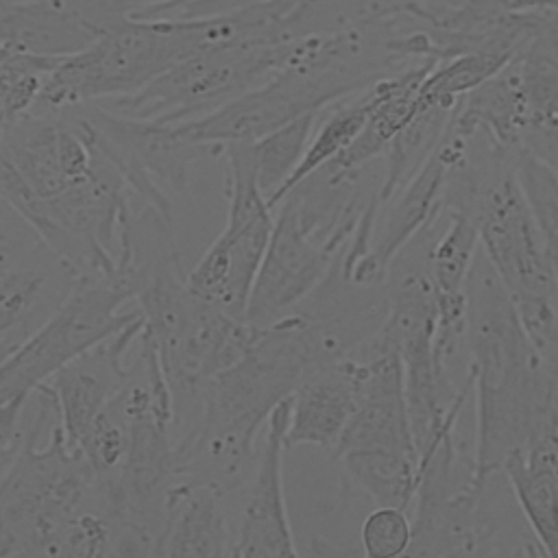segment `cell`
<instances>
[{
    "mask_svg": "<svg viewBox=\"0 0 558 558\" xmlns=\"http://www.w3.org/2000/svg\"><path fill=\"white\" fill-rule=\"evenodd\" d=\"M464 296L469 377L475 395L473 480L484 484L501 473L514 453L558 447V377L534 349L482 246Z\"/></svg>",
    "mask_w": 558,
    "mask_h": 558,
    "instance_id": "6da1fadb",
    "label": "cell"
},
{
    "mask_svg": "<svg viewBox=\"0 0 558 558\" xmlns=\"http://www.w3.org/2000/svg\"><path fill=\"white\" fill-rule=\"evenodd\" d=\"M248 39L240 11L203 17H122L48 74L35 109L61 111L131 96L185 57Z\"/></svg>",
    "mask_w": 558,
    "mask_h": 558,
    "instance_id": "7a4b0ae2",
    "label": "cell"
},
{
    "mask_svg": "<svg viewBox=\"0 0 558 558\" xmlns=\"http://www.w3.org/2000/svg\"><path fill=\"white\" fill-rule=\"evenodd\" d=\"M33 401L24 445L0 480L2 558H44L85 510H100L98 475L81 449L68 442L61 418L39 445L46 425L59 414L50 384H41Z\"/></svg>",
    "mask_w": 558,
    "mask_h": 558,
    "instance_id": "3957f363",
    "label": "cell"
},
{
    "mask_svg": "<svg viewBox=\"0 0 558 558\" xmlns=\"http://www.w3.org/2000/svg\"><path fill=\"white\" fill-rule=\"evenodd\" d=\"M294 41H240L205 48L172 65L144 89L96 105L131 120L192 122L279 74L290 61Z\"/></svg>",
    "mask_w": 558,
    "mask_h": 558,
    "instance_id": "277c9868",
    "label": "cell"
},
{
    "mask_svg": "<svg viewBox=\"0 0 558 558\" xmlns=\"http://www.w3.org/2000/svg\"><path fill=\"white\" fill-rule=\"evenodd\" d=\"M222 155L227 161V220L187 272V288L225 314L244 320L272 235L275 211L257 185L251 146L229 144Z\"/></svg>",
    "mask_w": 558,
    "mask_h": 558,
    "instance_id": "5b68a950",
    "label": "cell"
},
{
    "mask_svg": "<svg viewBox=\"0 0 558 558\" xmlns=\"http://www.w3.org/2000/svg\"><path fill=\"white\" fill-rule=\"evenodd\" d=\"M129 301V290L118 281L83 277L61 310L0 362V408L33 395L74 357L137 323L142 314L137 307L124 310Z\"/></svg>",
    "mask_w": 558,
    "mask_h": 558,
    "instance_id": "8992f818",
    "label": "cell"
},
{
    "mask_svg": "<svg viewBox=\"0 0 558 558\" xmlns=\"http://www.w3.org/2000/svg\"><path fill=\"white\" fill-rule=\"evenodd\" d=\"M83 111L129 192L170 218L172 198L187 192L194 163L207 153H222L187 137L177 124L122 118L100 105H83Z\"/></svg>",
    "mask_w": 558,
    "mask_h": 558,
    "instance_id": "52a82bcc",
    "label": "cell"
},
{
    "mask_svg": "<svg viewBox=\"0 0 558 558\" xmlns=\"http://www.w3.org/2000/svg\"><path fill=\"white\" fill-rule=\"evenodd\" d=\"M480 246L512 299L543 296L558 301L554 266L543 233L514 177L488 187L475 203Z\"/></svg>",
    "mask_w": 558,
    "mask_h": 558,
    "instance_id": "ba28073f",
    "label": "cell"
},
{
    "mask_svg": "<svg viewBox=\"0 0 558 558\" xmlns=\"http://www.w3.org/2000/svg\"><path fill=\"white\" fill-rule=\"evenodd\" d=\"M340 253L316 240L288 203H279L244 323L266 327L288 316L318 288Z\"/></svg>",
    "mask_w": 558,
    "mask_h": 558,
    "instance_id": "9c48e42d",
    "label": "cell"
},
{
    "mask_svg": "<svg viewBox=\"0 0 558 558\" xmlns=\"http://www.w3.org/2000/svg\"><path fill=\"white\" fill-rule=\"evenodd\" d=\"M129 17L113 0H26L0 11V46L68 59L89 48L118 20Z\"/></svg>",
    "mask_w": 558,
    "mask_h": 558,
    "instance_id": "30bf717a",
    "label": "cell"
},
{
    "mask_svg": "<svg viewBox=\"0 0 558 558\" xmlns=\"http://www.w3.org/2000/svg\"><path fill=\"white\" fill-rule=\"evenodd\" d=\"M290 421V399L279 403L259 447L257 469L246 486V499L235 534L238 558H299L283 493V451Z\"/></svg>",
    "mask_w": 558,
    "mask_h": 558,
    "instance_id": "8fae6325",
    "label": "cell"
},
{
    "mask_svg": "<svg viewBox=\"0 0 558 558\" xmlns=\"http://www.w3.org/2000/svg\"><path fill=\"white\" fill-rule=\"evenodd\" d=\"M142 318L120 333L87 349L48 381L68 442L78 449V442L96 421V416L118 397L131 379L133 362L126 364L131 349L142 331Z\"/></svg>",
    "mask_w": 558,
    "mask_h": 558,
    "instance_id": "7c38bea8",
    "label": "cell"
},
{
    "mask_svg": "<svg viewBox=\"0 0 558 558\" xmlns=\"http://www.w3.org/2000/svg\"><path fill=\"white\" fill-rule=\"evenodd\" d=\"M81 279L48 244L0 279V362L61 310Z\"/></svg>",
    "mask_w": 558,
    "mask_h": 558,
    "instance_id": "4fadbf2b",
    "label": "cell"
},
{
    "mask_svg": "<svg viewBox=\"0 0 558 558\" xmlns=\"http://www.w3.org/2000/svg\"><path fill=\"white\" fill-rule=\"evenodd\" d=\"M222 499L211 488L177 482L150 558H238Z\"/></svg>",
    "mask_w": 558,
    "mask_h": 558,
    "instance_id": "5bb4252c",
    "label": "cell"
},
{
    "mask_svg": "<svg viewBox=\"0 0 558 558\" xmlns=\"http://www.w3.org/2000/svg\"><path fill=\"white\" fill-rule=\"evenodd\" d=\"M357 405L355 357L312 373L290 397V421L283 436L286 449L314 445L336 449Z\"/></svg>",
    "mask_w": 558,
    "mask_h": 558,
    "instance_id": "9a60e30c",
    "label": "cell"
},
{
    "mask_svg": "<svg viewBox=\"0 0 558 558\" xmlns=\"http://www.w3.org/2000/svg\"><path fill=\"white\" fill-rule=\"evenodd\" d=\"M501 475L541 551L558 558V447L514 453Z\"/></svg>",
    "mask_w": 558,
    "mask_h": 558,
    "instance_id": "2e32d148",
    "label": "cell"
},
{
    "mask_svg": "<svg viewBox=\"0 0 558 558\" xmlns=\"http://www.w3.org/2000/svg\"><path fill=\"white\" fill-rule=\"evenodd\" d=\"M349 482L375 506L410 510L421 482L418 453L347 451L336 458Z\"/></svg>",
    "mask_w": 558,
    "mask_h": 558,
    "instance_id": "e0dca14e",
    "label": "cell"
},
{
    "mask_svg": "<svg viewBox=\"0 0 558 558\" xmlns=\"http://www.w3.org/2000/svg\"><path fill=\"white\" fill-rule=\"evenodd\" d=\"M373 102H375V94L371 85L357 98L347 102L338 100L327 107L329 111L323 116V122H316L301 163L296 166L292 177L283 183V187L270 198L268 205L272 211L290 190H294L301 181H305L310 174H314L323 166L338 159L355 142V137L362 133L371 116Z\"/></svg>",
    "mask_w": 558,
    "mask_h": 558,
    "instance_id": "ac0fdd59",
    "label": "cell"
},
{
    "mask_svg": "<svg viewBox=\"0 0 558 558\" xmlns=\"http://www.w3.org/2000/svg\"><path fill=\"white\" fill-rule=\"evenodd\" d=\"M318 113L301 116V118L292 120L290 124L248 144L257 185L268 203L283 187V183L292 177V172L301 163L305 148L310 144L312 131L316 126Z\"/></svg>",
    "mask_w": 558,
    "mask_h": 558,
    "instance_id": "d6986e66",
    "label": "cell"
},
{
    "mask_svg": "<svg viewBox=\"0 0 558 558\" xmlns=\"http://www.w3.org/2000/svg\"><path fill=\"white\" fill-rule=\"evenodd\" d=\"M480 248V233L475 220L464 211L449 216L442 233L432 242L427 255L429 277L438 296L464 294L466 277Z\"/></svg>",
    "mask_w": 558,
    "mask_h": 558,
    "instance_id": "ffe728a7",
    "label": "cell"
},
{
    "mask_svg": "<svg viewBox=\"0 0 558 558\" xmlns=\"http://www.w3.org/2000/svg\"><path fill=\"white\" fill-rule=\"evenodd\" d=\"M61 59H44L0 46V135L39 102L48 74Z\"/></svg>",
    "mask_w": 558,
    "mask_h": 558,
    "instance_id": "44dd1931",
    "label": "cell"
},
{
    "mask_svg": "<svg viewBox=\"0 0 558 558\" xmlns=\"http://www.w3.org/2000/svg\"><path fill=\"white\" fill-rule=\"evenodd\" d=\"M412 512L395 506H375L360 525L362 558H401L412 543Z\"/></svg>",
    "mask_w": 558,
    "mask_h": 558,
    "instance_id": "7402d4cb",
    "label": "cell"
},
{
    "mask_svg": "<svg viewBox=\"0 0 558 558\" xmlns=\"http://www.w3.org/2000/svg\"><path fill=\"white\" fill-rule=\"evenodd\" d=\"M46 242L35 227L0 198V279L41 251Z\"/></svg>",
    "mask_w": 558,
    "mask_h": 558,
    "instance_id": "603a6c76",
    "label": "cell"
},
{
    "mask_svg": "<svg viewBox=\"0 0 558 558\" xmlns=\"http://www.w3.org/2000/svg\"><path fill=\"white\" fill-rule=\"evenodd\" d=\"M31 395H20L11 399L4 408H0V480L15 462L24 438H26V418L24 412L28 408Z\"/></svg>",
    "mask_w": 558,
    "mask_h": 558,
    "instance_id": "cb8c5ba5",
    "label": "cell"
},
{
    "mask_svg": "<svg viewBox=\"0 0 558 558\" xmlns=\"http://www.w3.org/2000/svg\"><path fill=\"white\" fill-rule=\"evenodd\" d=\"M122 13L129 17H144V20H161V17H177L194 4L205 0H113Z\"/></svg>",
    "mask_w": 558,
    "mask_h": 558,
    "instance_id": "d4e9b609",
    "label": "cell"
},
{
    "mask_svg": "<svg viewBox=\"0 0 558 558\" xmlns=\"http://www.w3.org/2000/svg\"><path fill=\"white\" fill-rule=\"evenodd\" d=\"M20 2H26V0H0V11H2V9H7V7L20 4Z\"/></svg>",
    "mask_w": 558,
    "mask_h": 558,
    "instance_id": "484cf974",
    "label": "cell"
},
{
    "mask_svg": "<svg viewBox=\"0 0 558 558\" xmlns=\"http://www.w3.org/2000/svg\"><path fill=\"white\" fill-rule=\"evenodd\" d=\"M0 558H2V556H0Z\"/></svg>",
    "mask_w": 558,
    "mask_h": 558,
    "instance_id": "4316f807",
    "label": "cell"
}]
</instances>
